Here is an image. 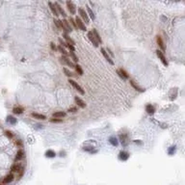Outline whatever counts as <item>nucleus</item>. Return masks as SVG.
<instances>
[{
  "mask_svg": "<svg viewBox=\"0 0 185 185\" xmlns=\"http://www.w3.org/2000/svg\"><path fill=\"white\" fill-rule=\"evenodd\" d=\"M11 172H12V173H18V178H20L24 173V168L20 164H18V163H15L11 167Z\"/></svg>",
  "mask_w": 185,
  "mask_h": 185,
  "instance_id": "obj_1",
  "label": "nucleus"
},
{
  "mask_svg": "<svg viewBox=\"0 0 185 185\" xmlns=\"http://www.w3.org/2000/svg\"><path fill=\"white\" fill-rule=\"evenodd\" d=\"M61 26H62V29H63L64 33H71L72 32V27H71L70 21H67V20H61Z\"/></svg>",
  "mask_w": 185,
  "mask_h": 185,
  "instance_id": "obj_2",
  "label": "nucleus"
},
{
  "mask_svg": "<svg viewBox=\"0 0 185 185\" xmlns=\"http://www.w3.org/2000/svg\"><path fill=\"white\" fill-rule=\"evenodd\" d=\"M78 14H79V17L80 18H82L83 20V22H86L87 24L90 22V18H89V16H88V14L87 12L82 8H79L78 9Z\"/></svg>",
  "mask_w": 185,
  "mask_h": 185,
  "instance_id": "obj_3",
  "label": "nucleus"
},
{
  "mask_svg": "<svg viewBox=\"0 0 185 185\" xmlns=\"http://www.w3.org/2000/svg\"><path fill=\"white\" fill-rule=\"evenodd\" d=\"M69 83H70L71 86L74 88L75 90H77V92H78V93H80L81 95H84V94H85L84 90H83L82 88L80 87V85H79V84L76 82V81H74V80H72V79L70 78V79H69Z\"/></svg>",
  "mask_w": 185,
  "mask_h": 185,
  "instance_id": "obj_4",
  "label": "nucleus"
},
{
  "mask_svg": "<svg viewBox=\"0 0 185 185\" xmlns=\"http://www.w3.org/2000/svg\"><path fill=\"white\" fill-rule=\"evenodd\" d=\"M59 61H60V63L62 64V65H67V67H75V65L72 62H71L70 61V59L67 58V57H65V56H61L59 58Z\"/></svg>",
  "mask_w": 185,
  "mask_h": 185,
  "instance_id": "obj_5",
  "label": "nucleus"
},
{
  "mask_svg": "<svg viewBox=\"0 0 185 185\" xmlns=\"http://www.w3.org/2000/svg\"><path fill=\"white\" fill-rule=\"evenodd\" d=\"M156 55H157V57L159 58V60L162 62V64L165 66V67H168V61H167V59H166L165 55L163 54V52L161 51V50H156Z\"/></svg>",
  "mask_w": 185,
  "mask_h": 185,
  "instance_id": "obj_6",
  "label": "nucleus"
},
{
  "mask_svg": "<svg viewBox=\"0 0 185 185\" xmlns=\"http://www.w3.org/2000/svg\"><path fill=\"white\" fill-rule=\"evenodd\" d=\"M75 22H76V25H77V28H79L80 30H82V31H87V27L85 23L83 22V20L79 17V16H76V18H75Z\"/></svg>",
  "mask_w": 185,
  "mask_h": 185,
  "instance_id": "obj_7",
  "label": "nucleus"
},
{
  "mask_svg": "<svg viewBox=\"0 0 185 185\" xmlns=\"http://www.w3.org/2000/svg\"><path fill=\"white\" fill-rule=\"evenodd\" d=\"M66 4H67V10H69V12L71 13V15H75L76 14V6H75L71 1H67L66 2Z\"/></svg>",
  "mask_w": 185,
  "mask_h": 185,
  "instance_id": "obj_8",
  "label": "nucleus"
},
{
  "mask_svg": "<svg viewBox=\"0 0 185 185\" xmlns=\"http://www.w3.org/2000/svg\"><path fill=\"white\" fill-rule=\"evenodd\" d=\"M54 5H55L56 10H57L58 15H62V16H63V17H67V14H66V12L64 11L63 7H62V6H61V5H60L58 2H54Z\"/></svg>",
  "mask_w": 185,
  "mask_h": 185,
  "instance_id": "obj_9",
  "label": "nucleus"
},
{
  "mask_svg": "<svg viewBox=\"0 0 185 185\" xmlns=\"http://www.w3.org/2000/svg\"><path fill=\"white\" fill-rule=\"evenodd\" d=\"M14 179H15V174L12 173H9V174H7V176L3 178V184H9V183L13 182Z\"/></svg>",
  "mask_w": 185,
  "mask_h": 185,
  "instance_id": "obj_10",
  "label": "nucleus"
},
{
  "mask_svg": "<svg viewBox=\"0 0 185 185\" xmlns=\"http://www.w3.org/2000/svg\"><path fill=\"white\" fill-rule=\"evenodd\" d=\"M100 51H101V54L103 55V57L106 59V61L108 62V63L110 64V65H114V62H113V60H112V58H111L110 56H109V54L106 52V50L104 49V48H100Z\"/></svg>",
  "mask_w": 185,
  "mask_h": 185,
  "instance_id": "obj_11",
  "label": "nucleus"
},
{
  "mask_svg": "<svg viewBox=\"0 0 185 185\" xmlns=\"http://www.w3.org/2000/svg\"><path fill=\"white\" fill-rule=\"evenodd\" d=\"M117 73H118L119 76L122 79H128V77H129L128 73H127L123 69H118V70H117Z\"/></svg>",
  "mask_w": 185,
  "mask_h": 185,
  "instance_id": "obj_12",
  "label": "nucleus"
},
{
  "mask_svg": "<svg viewBox=\"0 0 185 185\" xmlns=\"http://www.w3.org/2000/svg\"><path fill=\"white\" fill-rule=\"evenodd\" d=\"M88 39L90 40L91 43H92L93 44H94V45H95V47H99V43H98V41H96V40L95 39V37H94V35H93L92 31L88 33Z\"/></svg>",
  "mask_w": 185,
  "mask_h": 185,
  "instance_id": "obj_13",
  "label": "nucleus"
},
{
  "mask_svg": "<svg viewBox=\"0 0 185 185\" xmlns=\"http://www.w3.org/2000/svg\"><path fill=\"white\" fill-rule=\"evenodd\" d=\"M128 158H129V153L126 151H121L119 154V159L122 161H126Z\"/></svg>",
  "mask_w": 185,
  "mask_h": 185,
  "instance_id": "obj_14",
  "label": "nucleus"
},
{
  "mask_svg": "<svg viewBox=\"0 0 185 185\" xmlns=\"http://www.w3.org/2000/svg\"><path fill=\"white\" fill-rule=\"evenodd\" d=\"M57 50H59L60 53L62 54V56H65V57H69L70 56V54H69V52L66 50V48L63 47L62 45H57Z\"/></svg>",
  "mask_w": 185,
  "mask_h": 185,
  "instance_id": "obj_15",
  "label": "nucleus"
},
{
  "mask_svg": "<svg viewBox=\"0 0 185 185\" xmlns=\"http://www.w3.org/2000/svg\"><path fill=\"white\" fill-rule=\"evenodd\" d=\"M130 85H131V87H133L134 89L136 91H138V92H141V93H143V92H145V89H143V88H141V87L138 85L136 82H134L133 80H130Z\"/></svg>",
  "mask_w": 185,
  "mask_h": 185,
  "instance_id": "obj_16",
  "label": "nucleus"
},
{
  "mask_svg": "<svg viewBox=\"0 0 185 185\" xmlns=\"http://www.w3.org/2000/svg\"><path fill=\"white\" fill-rule=\"evenodd\" d=\"M74 100H75V103L77 104V106L81 107V108H85V107H86V103L84 102V101H83L80 98H78V96H75Z\"/></svg>",
  "mask_w": 185,
  "mask_h": 185,
  "instance_id": "obj_17",
  "label": "nucleus"
},
{
  "mask_svg": "<svg viewBox=\"0 0 185 185\" xmlns=\"http://www.w3.org/2000/svg\"><path fill=\"white\" fill-rule=\"evenodd\" d=\"M156 41H157V44L159 45V47H161V49L164 51L166 49V46H165L164 42H163V40H162V38L160 36H157V37H156Z\"/></svg>",
  "mask_w": 185,
  "mask_h": 185,
  "instance_id": "obj_18",
  "label": "nucleus"
},
{
  "mask_svg": "<svg viewBox=\"0 0 185 185\" xmlns=\"http://www.w3.org/2000/svg\"><path fill=\"white\" fill-rule=\"evenodd\" d=\"M53 118H57V119H62V118H65L67 114H66V112H63V111H58V112H55V113H53Z\"/></svg>",
  "mask_w": 185,
  "mask_h": 185,
  "instance_id": "obj_19",
  "label": "nucleus"
},
{
  "mask_svg": "<svg viewBox=\"0 0 185 185\" xmlns=\"http://www.w3.org/2000/svg\"><path fill=\"white\" fill-rule=\"evenodd\" d=\"M92 33H93V35H94V37H95V39L98 41V43H102V40H101V38H100L99 32L96 31V29H92Z\"/></svg>",
  "mask_w": 185,
  "mask_h": 185,
  "instance_id": "obj_20",
  "label": "nucleus"
},
{
  "mask_svg": "<svg viewBox=\"0 0 185 185\" xmlns=\"http://www.w3.org/2000/svg\"><path fill=\"white\" fill-rule=\"evenodd\" d=\"M63 37H64V39L66 40L67 43H70V44H71V45H74V44H75V42H74V41H73L72 39H71L70 36L67 35V33H64V34H63Z\"/></svg>",
  "mask_w": 185,
  "mask_h": 185,
  "instance_id": "obj_21",
  "label": "nucleus"
},
{
  "mask_svg": "<svg viewBox=\"0 0 185 185\" xmlns=\"http://www.w3.org/2000/svg\"><path fill=\"white\" fill-rule=\"evenodd\" d=\"M48 6H49V8H50V11L52 12V14L54 15L55 16H58V13H57V10H56V7L54 3H52V2H48Z\"/></svg>",
  "mask_w": 185,
  "mask_h": 185,
  "instance_id": "obj_22",
  "label": "nucleus"
},
{
  "mask_svg": "<svg viewBox=\"0 0 185 185\" xmlns=\"http://www.w3.org/2000/svg\"><path fill=\"white\" fill-rule=\"evenodd\" d=\"M6 122H8V123H11V124H16V122H17V120L15 117H13V116H8L6 118Z\"/></svg>",
  "mask_w": 185,
  "mask_h": 185,
  "instance_id": "obj_23",
  "label": "nucleus"
},
{
  "mask_svg": "<svg viewBox=\"0 0 185 185\" xmlns=\"http://www.w3.org/2000/svg\"><path fill=\"white\" fill-rule=\"evenodd\" d=\"M146 111L147 113H149L150 115H152L154 114V112H155V108H154L151 104H148L146 106Z\"/></svg>",
  "mask_w": 185,
  "mask_h": 185,
  "instance_id": "obj_24",
  "label": "nucleus"
},
{
  "mask_svg": "<svg viewBox=\"0 0 185 185\" xmlns=\"http://www.w3.org/2000/svg\"><path fill=\"white\" fill-rule=\"evenodd\" d=\"M31 116L33 117V118L38 119V120H42V121H43V120H45V119H46V117H45L44 115L39 114V113H32Z\"/></svg>",
  "mask_w": 185,
  "mask_h": 185,
  "instance_id": "obj_25",
  "label": "nucleus"
},
{
  "mask_svg": "<svg viewBox=\"0 0 185 185\" xmlns=\"http://www.w3.org/2000/svg\"><path fill=\"white\" fill-rule=\"evenodd\" d=\"M23 111H24L23 107L17 106V107H15V108L13 109V113H14V114H16V115H20L23 113Z\"/></svg>",
  "mask_w": 185,
  "mask_h": 185,
  "instance_id": "obj_26",
  "label": "nucleus"
},
{
  "mask_svg": "<svg viewBox=\"0 0 185 185\" xmlns=\"http://www.w3.org/2000/svg\"><path fill=\"white\" fill-rule=\"evenodd\" d=\"M45 156L48 158H54L56 156V152L52 150H48L45 151Z\"/></svg>",
  "mask_w": 185,
  "mask_h": 185,
  "instance_id": "obj_27",
  "label": "nucleus"
},
{
  "mask_svg": "<svg viewBox=\"0 0 185 185\" xmlns=\"http://www.w3.org/2000/svg\"><path fill=\"white\" fill-rule=\"evenodd\" d=\"M120 138H121V142H122V146H126V145H127V142H128V139L126 137V135L121 134V135H120Z\"/></svg>",
  "mask_w": 185,
  "mask_h": 185,
  "instance_id": "obj_28",
  "label": "nucleus"
},
{
  "mask_svg": "<svg viewBox=\"0 0 185 185\" xmlns=\"http://www.w3.org/2000/svg\"><path fill=\"white\" fill-rule=\"evenodd\" d=\"M24 156V151L22 150H20L17 152H16V160H21Z\"/></svg>",
  "mask_w": 185,
  "mask_h": 185,
  "instance_id": "obj_29",
  "label": "nucleus"
},
{
  "mask_svg": "<svg viewBox=\"0 0 185 185\" xmlns=\"http://www.w3.org/2000/svg\"><path fill=\"white\" fill-rule=\"evenodd\" d=\"M63 71L64 73H65V75L67 76V77H73V73H72L69 69H67V67H63Z\"/></svg>",
  "mask_w": 185,
  "mask_h": 185,
  "instance_id": "obj_30",
  "label": "nucleus"
},
{
  "mask_svg": "<svg viewBox=\"0 0 185 185\" xmlns=\"http://www.w3.org/2000/svg\"><path fill=\"white\" fill-rule=\"evenodd\" d=\"M74 69H75V71L77 72V74H79V75H83V73H84V71H83V70H82V67H81V66H79L78 64H77V65H75Z\"/></svg>",
  "mask_w": 185,
  "mask_h": 185,
  "instance_id": "obj_31",
  "label": "nucleus"
},
{
  "mask_svg": "<svg viewBox=\"0 0 185 185\" xmlns=\"http://www.w3.org/2000/svg\"><path fill=\"white\" fill-rule=\"evenodd\" d=\"M109 143H110L111 145H113L114 147H117L118 146V139L116 137H110V139H109Z\"/></svg>",
  "mask_w": 185,
  "mask_h": 185,
  "instance_id": "obj_32",
  "label": "nucleus"
},
{
  "mask_svg": "<svg viewBox=\"0 0 185 185\" xmlns=\"http://www.w3.org/2000/svg\"><path fill=\"white\" fill-rule=\"evenodd\" d=\"M87 14H89V16L91 17V20H95V14H94V12L92 11V9L90 8V7H87Z\"/></svg>",
  "mask_w": 185,
  "mask_h": 185,
  "instance_id": "obj_33",
  "label": "nucleus"
},
{
  "mask_svg": "<svg viewBox=\"0 0 185 185\" xmlns=\"http://www.w3.org/2000/svg\"><path fill=\"white\" fill-rule=\"evenodd\" d=\"M69 54H70V56L71 57V59L73 60V62L74 63H78V61H79V59H78V57L76 56V54H75L74 52H69Z\"/></svg>",
  "mask_w": 185,
  "mask_h": 185,
  "instance_id": "obj_34",
  "label": "nucleus"
},
{
  "mask_svg": "<svg viewBox=\"0 0 185 185\" xmlns=\"http://www.w3.org/2000/svg\"><path fill=\"white\" fill-rule=\"evenodd\" d=\"M63 122L62 119H57V118H52L50 119V122H54V123H61Z\"/></svg>",
  "mask_w": 185,
  "mask_h": 185,
  "instance_id": "obj_35",
  "label": "nucleus"
},
{
  "mask_svg": "<svg viewBox=\"0 0 185 185\" xmlns=\"http://www.w3.org/2000/svg\"><path fill=\"white\" fill-rule=\"evenodd\" d=\"M176 146H173V147H171L169 149V150H168V153H169V155H173V153H174V151H176Z\"/></svg>",
  "mask_w": 185,
  "mask_h": 185,
  "instance_id": "obj_36",
  "label": "nucleus"
},
{
  "mask_svg": "<svg viewBox=\"0 0 185 185\" xmlns=\"http://www.w3.org/2000/svg\"><path fill=\"white\" fill-rule=\"evenodd\" d=\"M58 41H59V43H60V45H62L63 47H67V43H65L63 40H62V38H58Z\"/></svg>",
  "mask_w": 185,
  "mask_h": 185,
  "instance_id": "obj_37",
  "label": "nucleus"
},
{
  "mask_svg": "<svg viewBox=\"0 0 185 185\" xmlns=\"http://www.w3.org/2000/svg\"><path fill=\"white\" fill-rule=\"evenodd\" d=\"M5 135H6L9 139H13V138H14V134H13L10 130H6V131H5Z\"/></svg>",
  "mask_w": 185,
  "mask_h": 185,
  "instance_id": "obj_38",
  "label": "nucleus"
},
{
  "mask_svg": "<svg viewBox=\"0 0 185 185\" xmlns=\"http://www.w3.org/2000/svg\"><path fill=\"white\" fill-rule=\"evenodd\" d=\"M54 24H55V26L58 28V29H62V26H61V20H54Z\"/></svg>",
  "mask_w": 185,
  "mask_h": 185,
  "instance_id": "obj_39",
  "label": "nucleus"
},
{
  "mask_svg": "<svg viewBox=\"0 0 185 185\" xmlns=\"http://www.w3.org/2000/svg\"><path fill=\"white\" fill-rule=\"evenodd\" d=\"M70 22H71V25L72 26L73 28H75V29H77V25H76V22H75V20H73L72 17H71L70 18Z\"/></svg>",
  "mask_w": 185,
  "mask_h": 185,
  "instance_id": "obj_40",
  "label": "nucleus"
},
{
  "mask_svg": "<svg viewBox=\"0 0 185 185\" xmlns=\"http://www.w3.org/2000/svg\"><path fill=\"white\" fill-rule=\"evenodd\" d=\"M50 47H51L52 50H54V51H57V45H56L55 43H53V42H51L50 43Z\"/></svg>",
  "mask_w": 185,
  "mask_h": 185,
  "instance_id": "obj_41",
  "label": "nucleus"
},
{
  "mask_svg": "<svg viewBox=\"0 0 185 185\" xmlns=\"http://www.w3.org/2000/svg\"><path fill=\"white\" fill-rule=\"evenodd\" d=\"M107 53H109V56H110L111 58H112V57H114V53H113V52H112V50H111L110 48H107Z\"/></svg>",
  "mask_w": 185,
  "mask_h": 185,
  "instance_id": "obj_42",
  "label": "nucleus"
},
{
  "mask_svg": "<svg viewBox=\"0 0 185 185\" xmlns=\"http://www.w3.org/2000/svg\"><path fill=\"white\" fill-rule=\"evenodd\" d=\"M77 111V108L76 107H71L69 108V112H76Z\"/></svg>",
  "mask_w": 185,
  "mask_h": 185,
  "instance_id": "obj_43",
  "label": "nucleus"
},
{
  "mask_svg": "<svg viewBox=\"0 0 185 185\" xmlns=\"http://www.w3.org/2000/svg\"><path fill=\"white\" fill-rule=\"evenodd\" d=\"M16 144H17V145H18L20 147L22 146V145H21V142H20V141H17V142H16Z\"/></svg>",
  "mask_w": 185,
  "mask_h": 185,
  "instance_id": "obj_44",
  "label": "nucleus"
}]
</instances>
